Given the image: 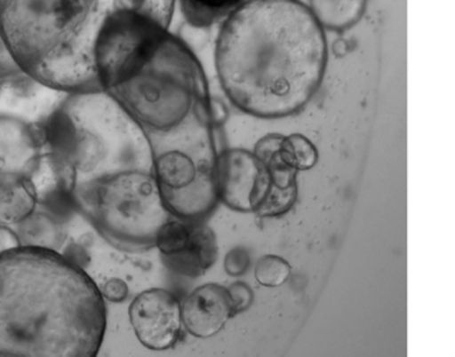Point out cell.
Returning a JSON list of instances; mask_svg holds the SVG:
<instances>
[{
  "instance_id": "1",
  "label": "cell",
  "mask_w": 455,
  "mask_h": 357,
  "mask_svg": "<svg viewBox=\"0 0 455 357\" xmlns=\"http://www.w3.org/2000/svg\"><path fill=\"white\" fill-rule=\"evenodd\" d=\"M174 8L175 0H0V45L49 90L103 91L169 31Z\"/></svg>"
},
{
  "instance_id": "2",
  "label": "cell",
  "mask_w": 455,
  "mask_h": 357,
  "mask_svg": "<svg viewBox=\"0 0 455 357\" xmlns=\"http://www.w3.org/2000/svg\"><path fill=\"white\" fill-rule=\"evenodd\" d=\"M324 29L299 0H249L226 18L215 48L223 92L244 114L299 112L326 72Z\"/></svg>"
},
{
  "instance_id": "3",
  "label": "cell",
  "mask_w": 455,
  "mask_h": 357,
  "mask_svg": "<svg viewBox=\"0 0 455 357\" xmlns=\"http://www.w3.org/2000/svg\"><path fill=\"white\" fill-rule=\"evenodd\" d=\"M108 325L94 280L60 250L0 253V357H94Z\"/></svg>"
},
{
  "instance_id": "4",
  "label": "cell",
  "mask_w": 455,
  "mask_h": 357,
  "mask_svg": "<svg viewBox=\"0 0 455 357\" xmlns=\"http://www.w3.org/2000/svg\"><path fill=\"white\" fill-rule=\"evenodd\" d=\"M44 120L46 148L70 163L74 197L129 170L154 171L143 128L105 91L65 93Z\"/></svg>"
},
{
  "instance_id": "5",
  "label": "cell",
  "mask_w": 455,
  "mask_h": 357,
  "mask_svg": "<svg viewBox=\"0 0 455 357\" xmlns=\"http://www.w3.org/2000/svg\"><path fill=\"white\" fill-rule=\"evenodd\" d=\"M103 91L148 136L182 127L210 103L198 58L170 31L124 64L103 84Z\"/></svg>"
},
{
  "instance_id": "6",
  "label": "cell",
  "mask_w": 455,
  "mask_h": 357,
  "mask_svg": "<svg viewBox=\"0 0 455 357\" xmlns=\"http://www.w3.org/2000/svg\"><path fill=\"white\" fill-rule=\"evenodd\" d=\"M74 205L106 242L126 252L156 247V234L172 218L150 170L116 173L74 197Z\"/></svg>"
},
{
  "instance_id": "7",
  "label": "cell",
  "mask_w": 455,
  "mask_h": 357,
  "mask_svg": "<svg viewBox=\"0 0 455 357\" xmlns=\"http://www.w3.org/2000/svg\"><path fill=\"white\" fill-rule=\"evenodd\" d=\"M25 92L14 82L0 80V178L28 176L46 149L44 120L20 108Z\"/></svg>"
},
{
  "instance_id": "8",
  "label": "cell",
  "mask_w": 455,
  "mask_h": 357,
  "mask_svg": "<svg viewBox=\"0 0 455 357\" xmlns=\"http://www.w3.org/2000/svg\"><path fill=\"white\" fill-rule=\"evenodd\" d=\"M180 308L170 290L154 288L140 293L130 305L129 316L140 344L153 351L172 348L182 330Z\"/></svg>"
},
{
  "instance_id": "9",
  "label": "cell",
  "mask_w": 455,
  "mask_h": 357,
  "mask_svg": "<svg viewBox=\"0 0 455 357\" xmlns=\"http://www.w3.org/2000/svg\"><path fill=\"white\" fill-rule=\"evenodd\" d=\"M262 171V163L247 149H225L218 154L215 181L220 202L238 212H251L252 194Z\"/></svg>"
},
{
  "instance_id": "10",
  "label": "cell",
  "mask_w": 455,
  "mask_h": 357,
  "mask_svg": "<svg viewBox=\"0 0 455 357\" xmlns=\"http://www.w3.org/2000/svg\"><path fill=\"white\" fill-rule=\"evenodd\" d=\"M26 178L33 186L38 204L49 208L52 213L76 207L73 200L76 172L70 163L55 152L44 149Z\"/></svg>"
},
{
  "instance_id": "11",
  "label": "cell",
  "mask_w": 455,
  "mask_h": 357,
  "mask_svg": "<svg viewBox=\"0 0 455 357\" xmlns=\"http://www.w3.org/2000/svg\"><path fill=\"white\" fill-rule=\"evenodd\" d=\"M180 305L183 327L198 338L217 335L234 316L228 288L220 284L196 288Z\"/></svg>"
},
{
  "instance_id": "12",
  "label": "cell",
  "mask_w": 455,
  "mask_h": 357,
  "mask_svg": "<svg viewBox=\"0 0 455 357\" xmlns=\"http://www.w3.org/2000/svg\"><path fill=\"white\" fill-rule=\"evenodd\" d=\"M218 258L217 234L201 220L191 221V236L188 247L180 253L169 256L170 266L178 274L198 277L206 274Z\"/></svg>"
},
{
  "instance_id": "13",
  "label": "cell",
  "mask_w": 455,
  "mask_h": 357,
  "mask_svg": "<svg viewBox=\"0 0 455 357\" xmlns=\"http://www.w3.org/2000/svg\"><path fill=\"white\" fill-rule=\"evenodd\" d=\"M36 207V194L26 176L0 178V226H18Z\"/></svg>"
},
{
  "instance_id": "14",
  "label": "cell",
  "mask_w": 455,
  "mask_h": 357,
  "mask_svg": "<svg viewBox=\"0 0 455 357\" xmlns=\"http://www.w3.org/2000/svg\"><path fill=\"white\" fill-rule=\"evenodd\" d=\"M17 226L18 236L25 247L60 250L66 240L65 226L52 210H36Z\"/></svg>"
},
{
  "instance_id": "15",
  "label": "cell",
  "mask_w": 455,
  "mask_h": 357,
  "mask_svg": "<svg viewBox=\"0 0 455 357\" xmlns=\"http://www.w3.org/2000/svg\"><path fill=\"white\" fill-rule=\"evenodd\" d=\"M367 0H308V10L322 28L342 32L358 24Z\"/></svg>"
},
{
  "instance_id": "16",
  "label": "cell",
  "mask_w": 455,
  "mask_h": 357,
  "mask_svg": "<svg viewBox=\"0 0 455 357\" xmlns=\"http://www.w3.org/2000/svg\"><path fill=\"white\" fill-rule=\"evenodd\" d=\"M244 0H180V8L188 23L204 28L228 18Z\"/></svg>"
},
{
  "instance_id": "17",
  "label": "cell",
  "mask_w": 455,
  "mask_h": 357,
  "mask_svg": "<svg viewBox=\"0 0 455 357\" xmlns=\"http://www.w3.org/2000/svg\"><path fill=\"white\" fill-rule=\"evenodd\" d=\"M281 155L282 159L297 171L311 170L318 162L315 146L300 133L283 136Z\"/></svg>"
},
{
  "instance_id": "18",
  "label": "cell",
  "mask_w": 455,
  "mask_h": 357,
  "mask_svg": "<svg viewBox=\"0 0 455 357\" xmlns=\"http://www.w3.org/2000/svg\"><path fill=\"white\" fill-rule=\"evenodd\" d=\"M191 221L185 218H170L159 229L156 237V247L162 255L174 256L188 247L191 236Z\"/></svg>"
},
{
  "instance_id": "19",
  "label": "cell",
  "mask_w": 455,
  "mask_h": 357,
  "mask_svg": "<svg viewBox=\"0 0 455 357\" xmlns=\"http://www.w3.org/2000/svg\"><path fill=\"white\" fill-rule=\"evenodd\" d=\"M290 274H291V266L281 256H263L255 266V279L265 287L275 288L284 284Z\"/></svg>"
},
{
  "instance_id": "20",
  "label": "cell",
  "mask_w": 455,
  "mask_h": 357,
  "mask_svg": "<svg viewBox=\"0 0 455 357\" xmlns=\"http://www.w3.org/2000/svg\"><path fill=\"white\" fill-rule=\"evenodd\" d=\"M228 296H230L231 308L233 314L242 313L251 306L254 301V293L249 285L242 282H235L228 288Z\"/></svg>"
},
{
  "instance_id": "21",
  "label": "cell",
  "mask_w": 455,
  "mask_h": 357,
  "mask_svg": "<svg viewBox=\"0 0 455 357\" xmlns=\"http://www.w3.org/2000/svg\"><path fill=\"white\" fill-rule=\"evenodd\" d=\"M223 266H225L226 272H228L230 276H242L250 266L249 252L242 247L233 248V250L226 255Z\"/></svg>"
},
{
  "instance_id": "22",
  "label": "cell",
  "mask_w": 455,
  "mask_h": 357,
  "mask_svg": "<svg viewBox=\"0 0 455 357\" xmlns=\"http://www.w3.org/2000/svg\"><path fill=\"white\" fill-rule=\"evenodd\" d=\"M102 295L103 298H108L114 303H118V301H124L127 298L129 288H127L126 282H122V280L113 279L105 285Z\"/></svg>"
},
{
  "instance_id": "23",
  "label": "cell",
  "mask_w": 455,
  "mask_h": 357,
  "mask_svg": "<svg viewBox=\"0 0 455 357\" xmlns=\"http://www.w3.org/2000/svg\"><path fill=\"white\" fill-rule=\"evenodd\" d=\"M22 245L17 231L10 228V226H0V253L15 250Z\"/></svg>"
},
{
  "instance_id": "24",
  "label": "cell",
  "mask_w": 455,
  "mask_h": 357,
  "mask_svg": "<svg viewBox=\"0 0 455 357\" xmlns=\"http://www.w3.org/2000/svg\"><path fill=\"white\" fill-rule=\"evenodd\" d=\"M210 117L212 125H222L228 120V111L225 104L218 99L210 98Z\"/></svg>"
}]
</instances>
